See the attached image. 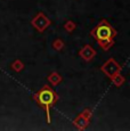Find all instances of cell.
<instances>
[{
  "label": "cell",
  "instance_id": "obj_1",
  "mask_svg": "<svg viewBox=\"0 0 130 131\" xmlns=\"http://www.w3.org/2000/svg\"><path fill=\"white\" fill-rule=\"evenodd\" d=\"M54 102H55V95H54V92H52L50 89L45 88L44 90L40 91V94H39V103L42 105V106L46 107L48 115H49V106H50Z\"/></svg>",
  "mask_w": 130,
  "mask_h": 131
},
{
  "label": "cell",
  "instance_id": "obj_2",
  "mask_svg": "<svg viewBox=\"0 0 130 131\" xmlns=\"http://www.w3.org/2000/svg\"><path fill=\"white\" fill-rule=\"evenodd\" d=\"M105 24H101L96 29V37L98 40H106L110 39L112 36V29L110 27L109 24H106V22H104Z\"/></svg>",
  "mask_w": 130,
  "mask_h": 131
},
{
  "label": "cell",
  "instance_id": "obj_3",
  "mask_svg": "<svg viewBox=\"0 0 130 131\" xmlns=\"http://www.w3.org/2000/svg\"><path fill=\"white\" fill-rule=\"evenodd\" d=\"M33 25L39 30V31H44L47 26L49 25V19H47L42 14H39L36 18L32 21Z\"/></svg>",
  "mask_w": 130,
  "mask_h": 131
},
{
  "label": "cell",
  "instance_id": "obj_4",
  "mask_svg": "<svg viewBox=\"0 0 130 131\" xmlns=\"http://www.w3.org/2000/svg\"><path fill=\"white\" fill-rule=\"evenodd\" d=\"M103 69H104V71L110 75V77H113V75L115 74L117 71H119V66H117V65L115 64V62H114V60H112V59L109 60V62L104 65Z\"/></svg>",
  "mask_w": 130,
  "mask_h": 131
},
{
  "label": "cell",
  "instance_id": "obj_5",
  "mask_svg": "<svg viewBox=\"0 0 130 131\" xmlns=\"http://www.w3.org/2000/svg\"><path fill=\"white\" fill-rule=\"evenodd\" d=\"M95 50L92 49V48L90 47V46H86L83 48V49L80 51V55H81V57L82 58H84L86 60H90L92 57L95 56Z\"/></svg>",
  "mask_w": 130,
  "mask_h": 131
},
{
  "label": "cell",
  "instance_id": "obj_6",
  "mask_svg": "<svg viewBox=\"0 0 130 131\" xmlns=\"http://www.w3.org/2000/svg\"><path fill=\"white\" fill-rule=\"evenodd\" d=\"M75 124L78 125L80 129H83V128H86L87 124H88V120H87L84 116H82V115H81L80 117H78V119H77Z\"/></svg>",
  "mask_w": 130,
  "mask_h": 131
},
{
  "label": "cell",
  "instance_id": "obj_7",
  "mask_svg": "<svg viewBox=\"0 0 130 131\" xmlns=\"http://www.w3.org/2000/svg\"><path fill=\"white\" fill-rule=\"evenodd\" d=\"M49 80L51 81L52 84H57L59 81H61V77H59L57 73H54V74L50 75V78H49Z\"/></svg>",
  "mask_w": 130,
  "mask_h": 131
},
{
  "label": "cell",
  "instance_id": "obj_8",
  "mask_svg": "<svg viewBox=\"0 0 130 131\" xmlns=\"http://www.w3.org/2000/svg\"><path fill=\"white\" fill-rule=\"evenodd\" d=\"M123 81H124V80H123V78H122V77H120V75H117V77L113 78V82H114V83H115L116 85H120V84H121Z\"/></svg>",
  "mask_w": 130,
  "mask_h": 131
},
{
  "label": "cell",
  "instance_id": "obj_9",
  "mask_svg": "<svg viewBox=\"0 0 130 131\" xmlns=\"http://www.w3.org/2000/svg\"><path fill=\"white\" fill-rule=\"evenodd\" d=\"M14 66V69L16 70V71H19V70H22V67H23V65L21 64V63L18 62V60H16V62H15V64L13 65Z\"/></svg>",
  "mask_w": 130,
  "mask_h": 131
},
{
  "label": "cell",
  "instance_id": "obj_10",
  "mask_svg": "<svg viewBox=\"0 0 130 131\" xmlns=\"http://www.w3.org/2000/svg\"><path fill=\"white\" fill-rule=\"evenodd\" d=\"M62 46H63V43H62V42H61V40H56V41H55L54 47L56 48L57 50H58V49H61V47H62Z\"/></svg>",
  "mask_w": 130,
  "mask_h": 131
},
{
  "label": "cell",
  "instance_id": "obj_11",
  "mask_svg": "<svg viewBox=\"0 0 130 131\" xmlns=\"http://www.w3.org/2000/svg\"><path fill=\"white\" fill-rule=\"evenodd\" d=\"M74 25L72 24V22H69V24H66L65 25V29H67V30H72V27H73Z\"/></svg>",
  "mask_w": 130,
  "mask_h": 131
}]
</instances>
